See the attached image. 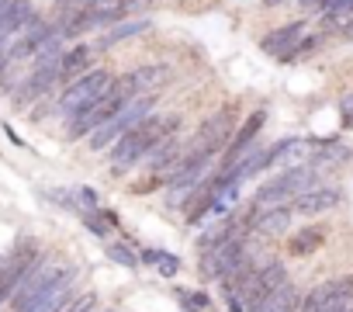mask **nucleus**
I'll return each instance as SVG.
<instances>
[{
  "instance_id": "7ed1b4c3",
  "label": "nucleus",
  "mask_w": 353,
  "mask_h": 312,
  "mask_svg": "<svg viewBox=\"0 0 353 312\" xmlns=\"http://www.w3.org/2000/svg\"><path fill=\"white\" fill-rule=\"evenodd\" d=\"M152 101H156L152 94H142V97L128 101V104H125V108H121V111H118L111 121H104V125H101V128L90 135V149H97V153H101V149H114V146H118V142H121V139H125L132 128H139V125L149 118Z\"/></svg>"
},
{
  "instance_id": "b1692460",
  "label": "nucleus",
  "mask_w": 353,
  "mask_h": 312,
  "mask_svg": "<svg viewBox=\"0 0 353 312\" xmlns=\"http://www.w3.org/2000/svg\"><path fill=\"white\" fill-rule=\"evenodd\" d=\"M108 312H114V309H108Z\"/></svg>"
},
{
  "instance_id": "a211bd4d",
  "label": "nucleus",
  "mask_w": 353,
  "mask_h": 312,
  "mask_svg": "<svg viewBox=\"0 0 353 312\" xmlns=\"http://www.w3.org/2000/svg\"><path fill=\"white\" fill-rule=\"evenodd\" d=\"M145 28H149V21H128V25H121V28H111L108 39H104V46H114V42H121V39H128V35H139V32H145Z\"/></svg>"
},
{
  "instance_id": "aec40b11",
  "label": "nucleus",
  "mask_w": 353,
  "mask_h": 312,
  "mask_svg": "<svg viewBox=\"0 0 353 312\" xmlns=\"http://www.w3.org/2000/svg\"><path fill=\"white\" fill-rule=\"evenodd\" d=\"M108 253L118 260V264H125V267H135L139 260H135V253L128 250V246H108Z\"/></svg>"
},
{
  "instance_id": "423d86ee",
  "label": "nucleus",
  "mask_w": 353,
  "mask_h": 312,
  "mask_svg": "<svg viewBox=\"0 0 353 312\" xmlns=\"http://www.w3.org/2000/svg\"><path fill=\"white\" fill-rule=\"evenodd\" d=\"M229 132H232L229 111H219V115H212V118H208V121H205V125L194 132V139L188 142L181 167H184V164H208V156H212V153H219V149L225 146Z\"/></svg>"
},
{
  "instance_id": "20e7f679",
  "label": "nucleus",
  "mask_w": 353,
  "mask_h": 312,
  "mask_svg": "<svg viewBox=\"0 0 353 312\" xmlns=\"http://www.w3.org/2000/svg\"><path fill=\"white\" fill-rule=\"evenodd\" d=\"M312 188H315V174L308 167H294V170L267 181L256 191V212H263V208H288V205H294Z\"/></svg>"
},
{
  "instance_id": "f8f14e48",
  "label": "nucleus",
  "mask_w": 353,
  "mask_h": 312,
  "mask_svg": "<svg viewBox=\"0 0 353 312\" xmlns=\"http://www.w3.org/2000/svg\"><path fill=\"white\" fill-rule=\"evenodd\" d=\"M288 226H291L288 208H263L250 219V229L260 233V236H281V233H288Z\"/></svg>"
},
{
  "instance_id": "f03ea898",
  "label": "nucleus",
  "mask_w": 353,
  "mask_h": 312,
  "mask_svg": "<svg viewBox=\"0 0 353 312\" xmlns=\"http://www.w3.org/2000/svg\"><path fill=\"white\" fill-rule=\"evenodd\" d=\"M176 128V118H145L139 128H132L114 149H111V160H114V167L118 170H128L135 160H145V156L170 135Z\"/></svg>"
},
{
  "instance_id": "dca6fc26",
  "label": "nucleus",
  "mask_w": 353,
  "mask_h": 312,
  "mask_svg": "<svg viewBox=\"0 0 353 312\" xmlns=\"http://www.w3.org/2000/svg\"><path fill=\"white\" fill-rule=\"evenodd\" d=\"M343 160H350V149L339 146V142L329 146V149H315V164H319V167H325V164L332 167V164H343Z\"/></svg>"
},
{
  "instance_id": "9b49d317",
  "label": "nucleus",
  "mask_w": 353,
  "mask_h": 312,
  "mask_svg": "<svg viewBox=\"0 0 353 312\" xmlns=\"http://www.w3.org/2000/svg\"><path fill=\"white\" fill-rule=\"evenodd\" d=\"M339 198H343V195H339L336 188H312V191H305V195L294 202V212H298V215H319V212L336 208Z\"/></svg>"
},
{
  "instance_id": "ddd939ff",
  "label": "nucleus",
  "mask_w": 353,
  "mask_h": 312,
  "mask_svg": "<svg viewBox=\"0 0 353 312\" xmlns=\"http://www.w3.org/2000/svg\"><path fill=\"white\" fill-rule=\"evenodd\" d=\"M260 312H298V288H294L291 281L277 284V288L267 295V302L260 305Z\"/></svg>"
},
{
  "instance_id": "412c9836",
  "label": "nucleus",
  "mask_w": 353,
  "mask_h": 312,
  "mask_svg": "<svg viewBox=\"0 0 353 312\" xmlns=\"http://www.w3.org/2000/svg\"><path fill=\"white\" fill-rule=\"evenodd\" d=\"M94 309V298H80V302H73V305H66L63 312H90Z\"/></svg>"
},
{
  "instance_id": "f257e3e1",
  "label": "nucleus",
  "mask_w": 353,
  "mask_h": 312,
  "mask_svg": "<svg viewBox=\"0 0 353 312\" xmlns=\"http://www.w3.org/2000/svg\"><path fill=\"white\" fill-rule=\"evenodd\" d=\"M284 281H288L284 267L274 264V260H267V264L256 267V271H239L236 277H229L225 302H229L232 312H260V305L267 302V295H270L277 284H284Z\"/></svg>"
},
{
  "instance_id": "4468645a",
  "label": "nucleus",
  "mask_w": 353,
  "mask_h": 312,
  "mask_svg": "<svg viewBox=\"0 0 353 312\" xmlns=\"http://www.w3.org/2000/svg\"><path fill=\"white\" fill-rule=\"evenodd\" d=\"M298 35H301V21L284 25V28H277V32H270V35L263 39V52H284V46H291Z\"/></svg>"
},
{
  "instance_id": "2eb2a0df",
  "label": "nucleus",
  "mask_w": 353,
  "mask_h": 312,
  "mask_svg": "<svg viewBox=\"0 0 353 312\" xmlns=\"http://www.w3.org/2000/svg\"><path fill=\"white\" fill-rule=\"evenodd\" d=\"M87 63H90V49H87V46H77V49L63 52V80H66V77H77V73L83 77Z\"/></svg>"
},
{
  "instance_id": "5701e85b",
  "label": "nucleus",
  "mask_w": 353,
  "mask_h": 312,
  "mask_svg": "<svg viewBox=\"0 0 353 312\" xmlns=\"http://www.w3.org/2000/svg\"><path fill=\"white\" fill-rule=\"evenodd\" d=\"M267 4H281V0H267Z\"/></svg>"
},
{
  "instance_id": "6ab92c4d",
  "label": "nucleus",
  "mask_w": 353,
  "mask_h": 312,
  "mask_svg": "<svg viewBox=\"0 0 353 312\" xmlns=\"http://www.w3.org/2000/svg\"><path fill=\"white\" fill-rule=\"evenodd\" d=\"M322 11L329 18H350L353 14V0H322Z\"/></svg>"
},
{
  "instance_id": "0eeeda50",
  "label": "nucleus",
  "mask_w": 353,
  "mask_h": 312,
  "mask_svg": "<svg viewBox=\"0 0 353 312\" xmlns=\"http://www.w3.org/2000/svg\"><path fill=\"white\" fill-rule=\"evenodd\" d=\"M205 271H208L212 277H222V281H229V277H236L239 271H246V250H243V236H239L236 229H225V233L212 243Z\"/></svg>"
},
{
  "instance_id": "1a4fd4ad",
  "label": "nucleus",
  "mask_w": 353,
  "mask_h": 312,
  "mask_svg": "<svg viewBox=\"0 0 353 312\" xmlns=\"http://www.w3.org/2000/svg\"><path fill=\"white\" fill-rule=\"evenodd\" d=\"M39 260H42V257H39L35 243H21L4 264H0V302L14 298V291L21 288V281L28 277V271H32Z\"/></svg>"
},
{
  "instance_id": "6e6552de",
  "label": "nucleus",
  "mask_w": 353,
  "mask_h": 312,
  "mask_svg": "<svg viewBox=\"0 0 353 312\" xmlns=\"http://www.w3.org/2000/svg\"><path fill=\"white\" fill-rule=\"evenodd\" d=\"M350 302H353V277H336L312 288L308 298L301 302V312H346Z\"/></svg>"
},
{
  "instance_id": "f3484780",
  "label": "nucleus",
  "mask_w": 353,
  "mask_h": 312,
  "mask_svg": "<svg viewBox=\"0 0 353 312\" xmlns=\"http://www.w3.org/2000/svg\"><path fill=\"white\" fill-rule=\"evenodd\" d=\"M322 233H325V229H301V236L291 240V250H294V253H308V250H315V246L322 243Z\"/></svg>"
},
{
  "instance_id": "9d476101",
  "label": "nucleus",
  "mask_w": 353,
  "mask_h": 312,
  "mask_svg": "<svg viewBox=\"0 0 353 312\" xmlns=\"http://www.w3.org/2000/svg\"><path fill=\"white\" fill-rule=\"evenodd\" d=\"M263 121H267V115L263 111H256V115H250V121H246V128L239 132V139L232 142V149H229V156H225V174H232L246 156L253 153V139H256V132L263 128ZM222 174V177H225Z\"/></svg>"
},
{
  "instance_id": "4be33fe9",
  "label": "nucleus",
  "mask_w": 353,
  "mask_h": 312,
  "mask_svg": "<svg viewBox=\"0 0 353 312\" xmlns=\"http://www.w3.org/2000/svg\"><path fill=\"white\" fill-rule=\"evenodd\" d=\"M343 111H346V125H353V94L343 97Z\"/></svg>"
},
{
  "instance_id": "39448f33",
  "label": "nucleus",
  "mask_w": 353,
  "mask_h": 312,
  "mask_svg": "<svg viewBox=\"0 0 353 312\" xmlns=\"http://www.w3.org/2000/svg\"><path fill=\"white\" fill-rule=\"evenodd\" d=\"M111 84H114V77H108V70H90V73L77 77V80L59 94V111L70 115V118H77L83 108H90L94 101H101V97L111 90Z\"/></svg>"
}]
</instances>
